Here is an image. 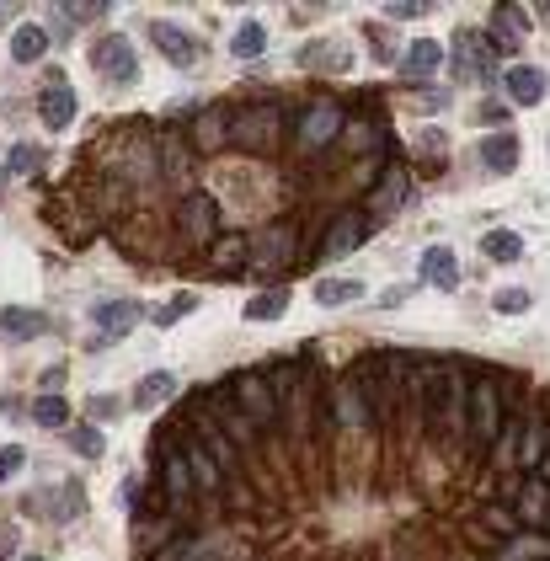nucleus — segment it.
Listing matches in <instances>:
<instances>
[{
  "label": "nucleus",
  "mask_w": 550,
  "mask_h": 561,
  "mask_svg": "<svg viewBox=\"0 0 550 561\" xmlns=\"http://www.w3.org/2000/svg\"><path fill=\"white\" fill-rule=\"evenodd\" d=\"M59 11H65L70 22H91V17H102L107 6H102V0H91V6H81V0H70V6H59Z\"/></svg>",
  "instance_id": "42"
},
{
  "label": "nucleus",
  "mask_w": 550,
  "mask_h": 561,
  "mask_svg": "<svg viewBox=\"0 0 550 561\" xmlns=\"http://www.w3.org/2000/svg\"><path fill=\"white\" fill-rule=\"evenodd\" d=\"M545 529H550V513H545Z\"/></svg>",
  "instance_id": "50"
},
{
  "label": "nucleus",
  "mask_w": 550,
  "mask_h": 561,
  "mask_svg": "<svg viewBox=\"0 0 550 561\" xmlns=\"http://www.w3.org/2000/svg\"><path fill=\"white\" fill-rule=\"evenodd\" d=\"M502 86H508V97L518 107H534V102H545V70L540 65H508V75H502Z\"/></svg>",
  "instance_id": "15"
},
{
  "label": "nucleus",
  "mask_w": 550,
  "mask_h": 561,
  "mask_svg": "<svg viewBox=\"0 0 550 561\" xmlns=\"http://www.w3.org/2000/svg\"><path fill=\"white\" fill-rule=\"evenodd\" d=\"M284 310H289V294H284V289H267V294H251L241 316H246V321H278Z\"/></svg>",
  "instance_id": "28"
},
{
  "label": "nucleus",
  "mask_w": 550,
  "mask_h": 561,
  "mask_svg": "<svg viewBox=\"0 0 550 561\" xmlns=\"http://www.w3.org/2000/svg\"><path fill=\"white\" fill-rule=\"evenodd\" d=\"M481 252L492 257V262H518V257H524V241H518L513 230H486V236H481Z\"/></svg>",
  "instance_id": "29"
},
{
  "label": "nucleus",
  "mask_w": 550,
  "mask_h": 561,
  "mask_svg": "<svg viewBox=\"0 0 550 561\" xmlns=\"http://www.w3.org/2000/svg\"><path fill=\"white\" fill-rule=\"evenodd\" d=\"M284 139V113L273 102L262 107H246V113H230V145L241 150H273Z\"/></svg>",
  "instance_id": "4"
},
{
  "label": "nucleus",
  "mask_w": 550,
  "mask_h": 561,
  "mask_svg": "<svg viewBox=\"0 0 550 561\" xmlns=\"http://www.w3.org/2000/svg\"><path fill=\"white\" fill-rule=\"evenodd\" d=\"M33 417H38L43 428H70V401L65 396H38Z\"/></svg>",
  "instance_id": "34"
},
{
  "label": "nucleus",
  "mask_w": 550,
  "mask_h": 561,
  "mask_svg": "<svg viewBox=\"0 0 550 561\" xmlns=\"http://www.w3.org/2000/svg\"><path fill=\"white\" fill-rule=\"evenodd\" d=\"M11 22V6H0V27H6Z\"/></svg>",
  "instance_id": "46"
},
{
  "label": "nucleus",
  "mask_w": 550,
  "mask_h": 561,
  "mask_svg": "<svg viewBox=\"0 0 550 561\" xmlns=\"http://www.w3.org/2000/svg\"><path fill=\"white\" fill-rule=\"evenodd\" d=\"M11 551H17V535H11V529H6V535H0V561H6Z\"/></svg>",
  "instance_id": "45"
},
{
  "label": "nucleus",
  "mask_w": 550,
  "mask_h": 561,
  "mask_svg": "<svg viewBox=\"0 0 550 561\" xmlns=\"http://www.w3.org/2000/svg\"><path fill=\"white\" fill-rule=\"evenodd\" d=\"M540 11H545V17H550V6H540Z\"/></svg>",
  "instance_id": "49"
},
{
  "label": "nucleus",
  "mask_w": 550,
  "mask_h": 561,
  "mask_svg": "<svg viewBox=\"0 0 550 561\" xmlns=\"http://www.w3.org/2000/svg\"><path fill=\"white\" fill-rule=\"evenodd\" d=\"M406 193H412V177H406V166H390L385 177H380V187L369 193V220H374V214L401 209V204H406Z\"/></svg>",
  "instance_id": "17"
},
{
  "label": "nucleus",
  "mask_w": 550,
  "mask_h": 561,
  "mask_svg": "<svg viewBox=\"0 0 550 561\" xmlns=\"http://www.w3.org/2000/svg\"><path fill=\"white\" fill-rule=\"evenodd\" d=\"M91 65H97L107 81H118V86H134L139 81V59H134L129 33H107L97 49H91Z\"/></svg>",
  "instance_id": "6"
},
{
  "label": "nucleus",
  "mask_w": 550,
  "mask_h": 561,
  "mask_svg": "<svg viewBox=\"0 0 550 561\" xmlns=\"http://www.w3.org/2000/svg\"><path fill=\"white\" fill-rule=\"evenodd\" d=\"M177 225H182V236L187 241H219V204L209 193H187L182 204H177Z\"/></svg>",
  "instance_id": "7"
},
{
  "label": "nucleus",
  "mask_w": 550,
  "mask_h": 561,
  "mask_svg": "<svg viewBox=\"0 0 550 561\" xmlns=\"http://www.w3.org/2000/svg\"><path fill=\"white\" fill-rule=\"evenodd\" d=\"M43 54H49V33H43V22H17V27H11V59H17V65H38Z\"/></svg>",
  "instance_id": "20"
},
{
  "label": "nucleus",
  "mask_w": 550,
  "mask_h": 561,
  "mask_svg": "<svg viewBox=\"0 0 550 561\" xmlns=\"http://www.w3.org/2000/svg\"><path fill=\"white\" fill-rule=\"evenodd\" d=\"M518 155H524V150H518V134L513 129H492V134L481 139V161L492 166V171H513Z\"/></svg>",
  "instance_id": "23"
},
{
  "label": "nucleus",
  "mask_w": 550,
  "mask_h": 561,
  "mask_svg": "<svg viewBox=\"0 0 550 561\" xmlns=\"http://www.w3.org/2000/svg\"><path fill=\"white\" fill-rule=\"evenodd\" d=\"M22 561H43V556H22Z\"/></svg>",
  "instance_id": "48"
},
{
  "label": "nucleus",
  "mask_w": 550,
  "mask_h": 561,
  "mask_svg": "<svg viewBox=\"0 0 550 561\" xmlns=\"http://www.w3.org/2000/svg\"><path fill=\"white\" fill-rule=\"evenodd\" d=\"M492 310H502V316H524V310H529V289H497L492 294Z\"/></svg>",
  "instance_id": "39"
},
{
  "label": "nucleus",
  "mask_w": 550,
  "mask_h": 561,
  "mask_svg": "<svg viewBox=\"0 0 550 561\" xmlns=\"http://www.w3.org/2000/svg\"><path fill=\"white\" fill-rule=\"evenodd\" d=\"M193 305H198V294H187V289H182V294H171V300H166L161 310H155V326H177Z\"/></svg>",
  "instance_id": "37"
},
{
  "label": "nucleus",
  "mask_w": 550,
  "mask_h": 561,
  "mask_svg": "<svg viewBox=\"0 0 550 561\" xmlns=\"http://www.w3.org/2000/svg\"><path fill=\"white\" fill-rule=\"evenodd\" d=\"M155 561H214V545L198 540V535H182V540L161 545V551H155Z\"/></svg>",
  "instance_id": "27"
},
{
  "label": "nucleus",
  "mask_w": 550,
  "mask_h": 561,
  "mask_svg": "<svg viewBox=\"0 0 550 561\" xmlns=\"http://www.w3.org/2000/svg\"><path fill=\"white\" fill-rule=\"evenodd\" d=\"M230 396H235V412H241L251 428H262V433L278 428V396H273V380H267V374L241 369L230 380Z\"/></svg>",
  "instance_id": "3"
},
{
  "label": "nucleus",
  "mask_w": 550,
  "mask_h": 561,
  "mask_svg": "<svg viewBox=\"0 0 550 561\" xmlns=\"http://www.w3.org/2000/svg\"><path fill=\"white\" fill-rule=\"evenodd\" d=\"M502 561H550V540H534V535H513L502 545Z\"/></svg>",
  "instance_id": "32"
},
{
  "label": "nucleus",
  "mask_w": 550,
  "mask_h": 561,
  "mask_svg": "<svg viewBox=\"0 0 550 561\" xmlns=\"http://www.w3.org/2000/svg\"><path fill=\"white\" fill-rule=\"evenodd\" d=\"M294 59H300V70H321V75H342L353 65V54H348L342 38H316V43H305Z\"/></svg>",
  "instance_id": "11"
},
{
  "label": "nucleus",
  "mask_w": 550,
  "mask_h": 561,
  "mask_svg": "<svg viewBox=\"0 0 550 561\" xmlns=\"http://www.w3.org/2000/svg\"><path fill=\"white\" fill-rule=\"evenodd\" d=\"M161 161H166V171H182V166H187V161H182V145H177V139H166Z\"/></svg>",
  "instance_id": "43"
},
{
  "label": "nucleus",
  "mask_w": 550,
  "mask_h": 561,
  "mask_svg": "<svg viewBox=\"0 0 550 561\" xmlns=\"http://www.w3.org/2000/svg\"><path fill=\"white\" fill-rule=\"evenodd\" d=\"M369 236H374V220H369V214H358V209H348V214H337V220H332V230H326L321 257H348V252H358Z\"/></svg>",
  "instance_id": "8"
},
{
  "label": "nucleus",
  "mask_w": 550,
  "mask_h": 561,
  "mask_svg": "<svg viewBox=\"0 0 550 561\" xmlns=\"http://www.w3.org/2000/svg\"><path fill=\"white\" fill-rule=\"evenodd\" d=\"M380 11H385L390 22H417V17H428L433 6H428V0H385Z\"/></svg>",
  "instance_id": "38"
},
{
  "label": "nucleus",
  "mask_w": 550,
  "mask_h": 561,
  "mask_svg": "<svg viewBox=\"0 0 550 561\" xmlns=\"http://www.w3.org/2000/svg\"><path fill=\"white\" fill-rule=\"evenodd\" d=\"M545 449H550V417H524V433H518V449H513V465L518 471H540V460H545Z\"/></svg>",
  "instance_id": "12"
},
{
  "label": "nucleus",
  "mask_w": 550,
  "mask_h": 561,
  "mask_svg": "<svg viewBox=\"0 0 550 561\" xmlns=\"http://www.w3.org/2000/svg\"><path fill=\"white\" fill-rule=\"evenodd\" d=\"M43 310H27V305H0V337H11V342H27V337H38L43 332Z\"/></svg>",
  "instance_id": "22"
},
{
  "label": "nucleus",
  "mask_w": 550,
  "mask_h": 561,
  "mask_svg": "<svg viewBox=\"0 0 550 561\" xmlns=\"http://www.w3.org/2000/svg\"><path fill=\"white\" fill-rule=\"evenodd\" d=\"M342 134H348V150H369L374 139H380V129H374V123H342Z\"/></svg>",
  "instance_id": "40"
},
{
  "label": "nucleus",
  "mask_w": 550,
  "mask_h": 561,
  "mask_svg": "<svg viewBox=\"0 0 550 561\" xmlns=\"http://www.w3.org/2000/svg\"><path fill=\"white\" fill-rule=\"evenodd\" d=\"M161 476H166L171 503L187 508V497L198 492V481H193V471H187V455H182V449H161Z\"/></svg>",
  "instance_id": "18"
},
{
  "label": "nucleus",
  "mask_w": 550,
  "mask_h": 561,
  "mask_svg": "<svg viewBox=\"0 0 550 561\" xmlns=\"http://www.w3.org/2000/svg\"><path fill=\"white\" fill-rule=\"evenodd\" d=\"M246 257H251V241H246V236H235V230H225V236H219V241L209 246V262H214L219 273H235Z\"/></svg>",
  "instance_id": "26"
},
{
  "label": "nucleus",
  "mask_w": 550,
  "mask_h": 561,
  "mask_svg": "<svg viewBox=\"0 0 550 561\" xmlns=\"http://www.w3.org/2000/svg\"><path fill=\"white\" fill-rule=\"evenodd\" d=\"M182 455H187V471H193V481H198L203 492H219V487H225V476H219L214 455H209V449H203L198 439H193V444H182Z\"/></svg>",
  "instance_id": "25"
},
{
  "label": "nucleus",
  "mask_w": 550,
  "mask_h": 561,
  "mask_svg": "<svg viewBox=\"0 0 550 561\" xmlns=\"http://www.w3.org/2000/svg\"><path fill=\"white\" fill-rule=\"evenodd\" d=\"M17 171H43V150L38 145H17V150H11V161H6V171H0V182H11Z\"/></svg>",
  "instance_id": "35"
},
{
  "label": "nucleus",
  "mask_w": 550,
  "mask_h": 561,
  "mask_svg": "<svg viewBox=\"0 0 550 561\" xmlns=\"http://www.w3.org/2000/svg\"><path fill=\"white\" fill-rule=\"evenodd\" d=\"M502 380L497 374H476L470 380V401H465V433H470V455L486 460L497 449V433H502Z\"/></svg>",
  "instance_id": "2"
},
{
  "label": "nucleus",
  "mask_w": 550,
  "mask_h": 561,
  "mask_svg": "<svg viewBox=\"0 0 550 561\" xmlns=\"http://www.w3.org/2000/svg\"><path fill=\"white\" fill-rule=\"evenodd\" d=\"M422 278H428L433 289L454 294L460 289V257H454L449 246H428V252H422Z\"/></svg>",
  "instance_id": "16"
},
{
  "label": "nucleus",
  "mask_w": 550,
  "mask_h": 561,
  "mask_svg": "<svg viewBox=\"0 0 550 561\" xmlns=\"http://www.w3.org/2000/svg\"><path fill=\"white\" fill-rule=\"evenodd\" d=\"M540 471H545V476H550V449H545V460H540Z\"/></svg>",
  "instance_id": "47"
},
{
  "label": "nucleus",
  "mask_w": 550,
  "mask_h": 561,
  "mask_svg": "<svg viewBox=\"0 0 550 561\" xmlns=\"http://www.w3.org/2000/svg\"><path fill=\"white\" fill-rule=\"evenodd\" d=\"M38 118H43V129H70V123H75V91L70 86H49V91H43V97H38Z\"/></svg>",
  "instance_id": "19"
},
{
  "label": "nucleus",
  "mask_w": 550,
  "mask_h": 561,
  "mask_svg": "<svg viewBox=\"0 0 550 561\" xmlns=\"http://www.w3.org/2000/svg\"><path fill=\"white\" fill-rule=\"evenodd\" d=\"M198 444L214 455V465H219V476L225 481H241V460H235V449H230V433L219 428V423H203V433H198Z\"/></svg>",
  "instance_id": "21"
},
{
  "label": "nucleus",
  "mask_w": 550,
  "mask_h": 561,
  "mask_svg": "<svg viewBox=\"0 0 550 561\" xmlns=\"http://www.w3.org/2000/svg\"><path fill=\"white\" fill-rule=\"evenodd\" d=\"M166 396H177V374H171V369H150L145 380L134 385V407L139 412H155Z\"/></svg>",
  "instance_id": "24"
},
{
  "label": "nucleus",
  "mask_w": 550,
  "mask_h": 561,
  "mask_svg": "<svg viewBox=\"0 0 550 561\" xmlns=\"http://www.w3.org/2000/svg\"><path fill=\"white\" fill-rule=\"evenodd\" d=\"M342 123H348V113H342V102H326V97H321V102H310L305 113L294 118V145L316 155V150L332 145V139H342Z\"/></svg>",
  "instance_id": "5"
},
{
  "label": "nucleus",
  "mask_w": 550,
  "mask_h": 561,
  "mask_svg": "<svg viewBox=\"0 0 550 561\" xmlns=\"http://www.w3.org/2000/svg\"><path fill=\"white\" fill-rule=\"evenodd\" d=\"M267 49V27L262 22H241V27H235V38H230V54L235 59H257Z\"/></svg>",
  "instance_id": "31"
},
{
  "label": "nucleus",
  "mask_w": 550,
  "mask_h": 561,
  "mask_svg": "<svg viewBox=\"0 0 550 561\" xmlns=\"http://www.w3.org/2000/svg\"><path fill=\"white\" fill-rule=\"evenodd\" d=\"M422 391H428V417L438 433L460 439L465 433V401H470V374L460 364H428L422 369Z\"/></svg>",
  "instance_id": "1"
},
{
  "label": "nucleus",
  "mask_w": 550,
  "mask_h": 561,
  "mask_svg": "<svg viewBox=\"0 0 550 561\" xmlns=\"http://www.w3.org/2000/svg\"><path fill=\"white\" fill-rule=\"evenodd\" d=\"M396 65H401L406 81H428V75H433L438 65H444V43H438V38H417V43H406V54L396 59Z\"/></svg>",
  "instance_id": "14"
},
{
  "label": "nucleus",
  "mask_w": 550,
  "mask_h": 561,
  "mask_svg": "<svg viewBox=\"0 0 550 561\" xmlns=\"http://www.w3.org/2000/svg\"><path fill=\"white\" fill-rule=\"evenodd\" d=\"M481 524H486V529H497V535H508V540L518 535V529H524V524H518V513H513L508 503H492V508L481 513Z\"/></svg>",
  "instance_id": "36"
},
{
  "label": "nucleus",
  "mask_w": 550,
  "mask_h": 561,
  "mask_svg": "<svg viewBox=\"0 0 550 561\" xmlns=\"http://www.w3.org/2000/svg\"><path fill=\"white\" fill-rule=\"evenodd\" d=\"M187 139H193V150H225L230 145V113L225 107H203V113H193Z\"/></svg>",
  "instance_id": "13"
},
{
  "label": "nucleus",
  "mask_w": 550,
  "mask_h": 561,
  "mask_svg": "<svg viewBox=\"0 0 550 561\" xmlns=\"http://www.w3.org/2000/svg\"><path fill=\"white\" fill-rule=\"evenodd\" d=\"M91 321H97V332L107 342H118V337H129L139 321H145V305L139 300H102L97 310H91Z\"/></svg>",
  "instance_id": "10"
},
{
  "label": "nucleus",
  "mask_w": 550,
  "mask_h": 561,
  "mask_svg": "<svg viewBox=\"0 0 550 561\" xmlns=\"http://www.w3.org/2000/svg\"><path fill=\"white\" fill-rule=\"evenodd\" d=\"M358 294H364L358 278H321V284H316V305H353Z\"/></svg>",
  "instance_id": "30"
},
{
  "label": "nucleus",
  "mask_w": 550,
  "mask_h": 561,
  "mask_svg": "<svg viewBox=\"0 0 550 561\" xmlns=\"http://www.w3.org/2000/svg\"><path fill=\"white\" fill-rule=\"evenodd\" d=\"M70 433V449H75V455H86V460H102V428H91V423H70L65 428Z\"/></svg>",
  "instance_id": "33"
},
{
  "label": "nucleus",
  "mask_w": 550,
  "mask_h": 561,
  "mask_svg": "<svg viewBox=\"0 0 550 561\" xmlns=\"http://www.w3.org/2000/svg\"><path fill=\"white\" fill-rule=\"evenodd\" d=\"M22 465H27V449H22V444H6V449H0V481H11Z\"/></svg>",
  "instance_id": "41"
},
{
  "label": "nucleus",
  "mask_w": 550,
  "mask_h": 561,
  "mask_svg": "<svg viewBox=\"0 0 550 561\" xmlns=\"http://www.w3.org/2000/svg\"><path fill=\"white\" fill-rule=\"evenodd\" d=\"M150 43L166 54V65H177V70H193L198 65V38L182 33L177 22H150Z\"/></svg>",
  "instance_id": "9"
},
{
  "label": "nucleus",
  "mask_w": 550,
  "mask_h": 561,
  "mask_svg": "<svg viewBox=\"0 0 550 561\" xmlns=\"http://www.w3.org/2000/svg\"><path fill=\"white\" fill-rule=\"evenodd\" d=\"M502 118H508V107H502V102H486L481 107V123H502Z\"/></svg>",
  "instance_id": "44"
}]
</instances>
